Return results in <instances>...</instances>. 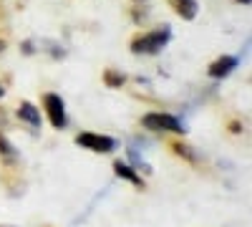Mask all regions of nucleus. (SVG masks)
Returning a JSON list of instances; mask_svg holds the SVG:
<instances>
[{
    "instance_id": "obj_9",
    "label": "nucleus",
    "mask_w": 252,
    "mask_h": 227,
    "mask_svg": "<svg viewBox=\"0 0 252 227\" xmlns=\"http://www.w3.org/2000/svg\"><path fill=\"white\" fill-rule=\"evenodd\" d=\"M106 81H109V84H111V86H119V84H124V76H116V73H109V76H106Z\"/></svg>"
},
{
    "instance_id": "obj_1",
    "label": "nucleus",
    "mask_w": 252,
    "mask_h": 227,
    "mask_svg": "<svg viewBox=\"0 0 252 227\" xmlns=\"http://www.w3.org/2000/svg\"><path fill=\"white\" fill-rule=\"evenodd\" d=\"M169 40V28H161V31H154L152 35H144L139 40H134V53H157L166 46Z\"/></svg>"
},
{
    "instance_id": "obj_5",
    "label": "nucleus",
    "mask_w": 252,
    "mask_h": 227,
    "mask_svg": "<svg viewBox=\"0 0 252 227\" xmlns=\"http://www.w3.org/2000/svg\"><path fill=\"white\" fill-rule=\"evenodd\" d=\"M235 66H237V58H229V56H224V58L215 61V64L209 66V76H215V78H222V76H227L229 71H232Z\"/></svg>"
},
{
    "instance_id": "obj_7",
    "label": "nucleus",
    "mask_w": 252,
    "mask_h": 227,
    "mask_svg": "<svg viewBox=\"0 0 252 227\" xmlns=\"http://www.w3.org/2000/svg\"><path fill=\"white\" fill-rule=\"evenodd\" d=\"M177 10H179V15H184V18H194L197 3H194V0H177Z\"/></svg>"
},
{
    "instance_id": "obj_8",
    "label": "nucleus",
    "mask_w": 252,
    "mask_h": 227,
    "mask_svg": "<svg viewBox=\"0 0 252 227\" xmlns=\"http://www.w3.org/2000/svg\"><path fill=\"white\" fill-rule=\"evenodd\" d=\"M114 169H116V174L119 177H126V179H131V182H136V184H141V179L131 172V167H126V164H121V162H116L114 164Z\"/></svg>"
},
{
    "instance_id": "obj_2",
    "label": "nucleus",
    "mask_w": 252,
    "mask_h": 227,
    "mask_svg": "<svg viewBox=\"0 0 252 227\" xmlns=\"http://www.w3.org/2000/svg\"><path fill=\"white\" fill-rule=\"evenodd\" d=\"M144 127L152 129V131H174V134H184L187 131L182 124L174 116H169V114H146L144 116Z\"/></svg>"
},
{
    "instance_id": "obj_3",
    "label": "nucleus",
    "mask_w": 252,
    "mask_h": 227,
    "mask_svg": "<svg viewBox=\"0 0 252 227\" xmlns=\"http://www.w3.org/2000/svg\"><path fill=\"white\" fill-rule=\"evenodd\" d=\"M76 144H81V147H86L91 152H101V154L114 149V139L111 136H98V134H81V136H76Z\"/></svg>"
},
{
    "instance_id": "obj_6",
    "label": "nucleus",
    "mask_w": 252,
    "mask_h": 227,
    "mask_svg": "<svg viewBox=\"0 0 252 227\" xmlns=\"http://www.w3.org/2000/svg\"><path fill=\"white\" fill-rule=\"evenodd\" d=\"M18 114H20V119H26L28 124H33V127H40V114H38V109L33 104H23L18 109Z\"/></svg>"
},
{
    "instance_id": "obj_4",
    "label": "nucleus",
    "mask_w": 252,
    "mask_h": 227,
    "mask_svg": "<svg viewBox=\"0 0 252 227\" xmlns=\"http://www.w3.org/2000/svg\"><path fill=\"white\" fill-rule=\"evenodd\" d=\"M46 109H48L51 124H53L56 129L66 127V111H63V101H61V96H56V94H48V96H46Z\"/></svg>"
},
{
    "instance_id": "obj_10",
    "label": "nucleus",
    "mask_w": 252,
    "mask_h": 227,
    "mask_svg": "<svg viewBox=\"0 0 252 227\" xmlns=\"http://www.w3.org/2000/svg\"><path fill=\"white\" fill-rule=\"evenodd\" d=\"M3 48H5V46H3V43H0V51H3Z\"/></svg>"
}]
</instances>
